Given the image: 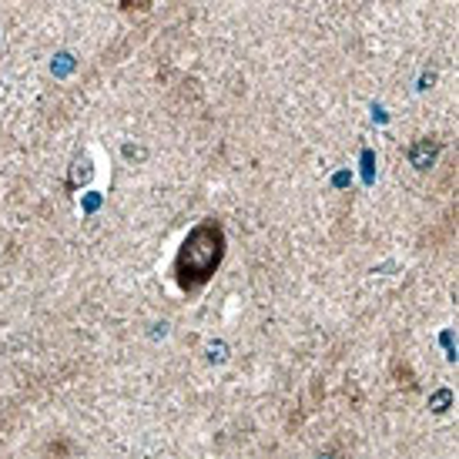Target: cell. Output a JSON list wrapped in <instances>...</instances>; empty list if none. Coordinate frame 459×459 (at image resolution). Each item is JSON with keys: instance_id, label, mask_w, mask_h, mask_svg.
<instances>
[{"instance_id": "obj_2", "label": "cell", "mask_w": 459, "mask_h": 459, "mask_svg": "<svg viewBox=\"0 0 459 459\" xmlns=\"http://www.w3.org/2000/svg\"><path fill=\"white\" fill-rule=\"evenodd\" d=\"M154 0H121V11H152Z\"/></svg>"}, {"instance_id": "obj_1", "label": "cell", "mask_w": 459, "mask_h": 459, "mask_svg": "<svg viewBox=\"0 0 459 459\" xmlns=\"http://www.w3.org/2000/svg\"><path fill=\"white\" fill-rule=\"evenodd\" d=\"M225 252H229V235L221 229V221H215V218L198 221L185 235V242L178 245V255H175V281H178L181 295L195 299L202 292L218 275Z\"/></svg>"}]
</instances>
